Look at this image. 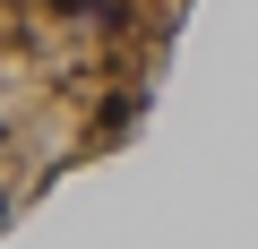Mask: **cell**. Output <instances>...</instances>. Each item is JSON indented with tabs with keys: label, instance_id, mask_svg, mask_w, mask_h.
Instances as JSON below:
<instances>
[{
	"label": "cell",
	"instance_id": "2",
	"mask_svg": "<svg viewBox=\"0 0 258 249\" xmlns=\"http://www.w3.org/2000/svg\"><path fill=\"white\" fill-rule=\"evenodd\" d=\"M0 138H9V120H0Z\"/></svg>",
	"mask_w": 258,
	"mask_h": 249
},
{
	"label": "cell",
	"instance_id": "1",
	"mask_svg": "<svg viewBox=\"0 0 258 249\" xmlns=\"http://www.w3.org/2000/svg\"><path fill=\"white\" fill-rule=\"evenodd\" d=\"M0 215H9V189H0Z\"/></svg>",
	"mask_w": 258,
	"mask_h": 249
}]
</instances>
